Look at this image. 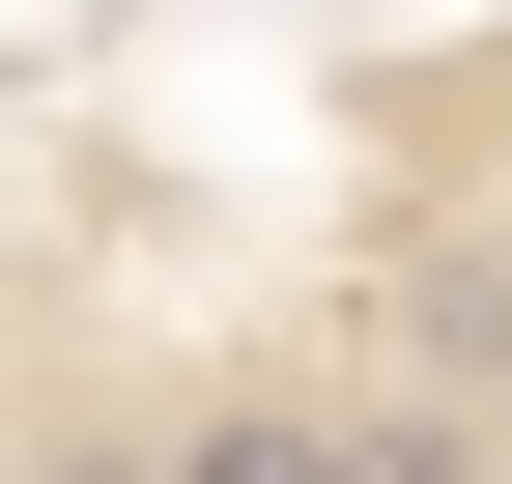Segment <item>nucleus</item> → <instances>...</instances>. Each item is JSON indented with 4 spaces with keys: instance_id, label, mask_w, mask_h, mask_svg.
Instances as JSON below:
<instances>
[{
    "instance_id": "20e7f679",
    "label": "nucleus",
    "mask_w": 512,
    "mask_h": 484,
    "mask_svg": "<svg viewBox=\"0 0 512 484\" xmlns=\"http://www.w3.org/2000/svg\"><path fill=\"white\" fill-rule=\"evenodd\" d=\"M0 484H143V428H29V456H0Z\"/></svg>"
},
{
    "instance_id": "7ed1b4c3",
    "label": "nucleus",
    "mask_w": 512,
    "mask_h": 484,
    "mask_svg": "<svg viewBox=\"0 0 512 484\" xmlns=\"http://www.w3.org/2000/svg\"><path fill=\"white\" fill-rule=\"evenodd\" d=\"M342 484H512L484 399H342Z\"/></svg>"
},
{
    "instance_id": "39448f33",
    "label": "nucleus",
    "mask_w": 512,
    "mask_h": 484,
    "mask_svg": "<svg viewBox=\"0 0 512 484\" xmlns=\"http://www.w3.org/2000/svg\"><path fill=\"white\" fill-rule=\"evenodd\" d=\"M484 456H512V399H484Z\"/></svg>"
},
{
    "instance_id": "f257e3e1",
    "label": "nucleus",
    "mask_w": 512,
    "mask_h": 484,
    "mask_svg": "<svg viewBox=\"0 0 512 484\" xmlns=\"http://www.w3.org/2000/svg\"><path fill=\"white\" fill-rule=\"evenodd\" d=\"M143 484H342V399H171Z\"/></svg>"
},
{
    "instance_id": "f03ea898",
    "label": "nucleus",
    "mask_w": 512,
    "mask_h": 484,
    "mask_svg": "<svg viewBox=\"0 0 512 484\" xmlns=\"http://www.w3.org/2000/svg\"><path fill=\"white\" fill-rule=\"evenodd\" d=\"M399 399H512V257H427L399 285Z\"/></svg>"
}]
</instances>
